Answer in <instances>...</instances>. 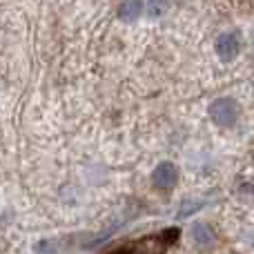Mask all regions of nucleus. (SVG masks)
I'll return each instance as SVG.
<instances>
[{
  "label": "nucleus",
  "mask_w": 254,
  "mask_h": 254,
  "mask_svg": "<svg viewBox=\"0 0 254 254\" xmlns=\"http://www.w3.org/2000/svg\"><path fill=\"white\" fill-rule=\"evenodd\" d=\"M140 11H143V0H123V4L119 9V16L125 22H134L140 16Z\"/></svg>",
  "instance_id": "423d86ee"
},
{
  "label": "nucleus",
  "mask_w": 254,
  "mask_h": 254,
  "mask_svg": "<svg viewBox=\"0 0 254 254\" xmlns=\"http://www.w3.org/2000/svg\"><path fill=\"white\" fill-rule=\"evenodd\" d=\"M179 237H181L179 228H167L156 234H147V237L138 239V241H129L127 246H121L107 254H165L179 241Z\"/></svg>",
  "instance_id": "f257e3e1"
},
{
  "label": "nucleus",
  "mask_w": 254,
  "mask_h": 254,
  "mask_svg": "<svg viewBox=\"0 0 254 254\" xmlns=\"http://www.w3.org/2000/svg\"><path fill=\"white\" fill-rule=\"evenodd\" d=\"M152 181L158 190H172L176 183H179V167L170 161L158 163L154 174H152Z\"/></svg>",
  "instance_id": "20e7f679"
},
{
  "label": "nucleus",
  "mask_w": 254,
  "mask_h": 254,
  "mask_svg": "<svg viewBox=\"0 0 254 254\" xmlns=\"http://www.w3.org/2000/svg\"><path fill=\"white\" fill-rule=\"evenodd\" d=\"M252 45H254V31H252Z\"/></svg>",
  "instance_id": "1a4fd4ad"
},
{
  "label": "nucleus",
  "mask_w": 254,
  "mask_h": 254,
  "mask_svg": "<svg viewBox=\"0 0 254 254\" xmlns=\"http://www.w3.org/2000/svg\"><path fill=\"white\" fill-rule=\"evenodd\" d=\"M198 205H201V203H196V201H185V203H183V210L179 212V216H188V214H192V212H196V210H198Z\"/></svg>",
  "instance_id": "6e6552de"
},
{
  "label": "nucleus",
  "mask_w": 254,
  "mask_h": 254,
  "mask_svg": "<svg viewBox=\"0 0 254 254\" xmlns=\"http://www.w3.org/2000/svg\"><path fill=\"white\" fill-rule=\"evenodd\" d=\"M239 52H241V34L239 31H225L216 38V54H219L221 61H234Z\"/></svg>",
  "instance_id": "7ed1b4c3"
},
{
  "label": "nucleus",
  "mask_w": 254,
  "mask_h": 254,
  "mask_svg": "<svg viewBox=\"0 0 254 254\" xmlns=\"http://www.w3.org/2000/svg\"><path fill=\"white\" fill-rule=\"evenodd\" d=\"M192 239H194V243H196V246L207 248V246H212V243H214L216 237H214V232H212L210 225L196 223V225H192Z\"/></svg>",
  "instance_id": "39448f33"
},
{
  "label": "nucleus",
  "mask_w": 254,
  "mask_h": 254,
  "mask_svg": "<svg viewBox=\"0 0 254 254\" xmlns=\"http://www.w3.org/2000/svg\"><path fill=\"white\" fill-rule=\"evenodd\" d=\"M210 119L219 127H234L239 121V103L232 98H219L210 105Z\"/></svg>",
  "instance_id": "f03ea898"
},
{
  "label": "nucleus",
  "mask_w": 254,
  "mask_h": 254,
  "mask_svg": "<svg viewBox=\"0 0 254 254\" xmlns=\"http://www.w3.org/2000/svg\"><path fill=\"white\" fill-rule=\"evenodd\" d=\"M167 7H170V2H167V0H149V2H147V16L149 18L163 16V13L167 11Z\"/></svg>",
  "instance_id": "0eeeda50"
}]
</instances>
